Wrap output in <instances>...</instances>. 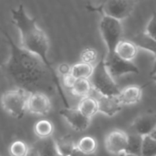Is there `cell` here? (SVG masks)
Returning <instances> with one entry per match:
<instances>
[{"label": "cell", "instance_id": "obj_4", "mask_svg": "<svg viewBox=\"0 0 156 156\" xmlns=\"http://www.w3.org/2000/svg\"><path fill=\"white\" fill-rule=\"evenodd\" d=\"M137 2L138 0H104L98 5H88L86 7L90 11L122 21L132 15Z\"/></svg>", "mask_w": 156, "mask_h": 156}, {"label": "cell", "instance_id": "obj_14", "mask_svg": "<svg viewBox=\"0 0 156 156\" xmlns=\"http://www.w3.org/2000/svg\"><path fill=\"white\" fill-rule=\"evenodd\" d=\"M115 53L125 60L133 61L137 56L138 48L130 39H121L115 48Z\"/></svg>", "mask_w": 156, "mask_h": 156}, {"label": "cell", "instance_id": "obj_8", "mask_svg": "<svg viewBox=\"0 0 156 156\" xmlns=\"http://www.w3.org/2000/svg\"><path fill=\"white\" fill-rule=\"evenodd\" d=\"M128 144V133L122 130H114L109 133L105 138L104 145L108 153L119 156L126 153Z\"/></svg>", "mask_w": 156, "mask_h": 156}, {"label": "cell", "instance_id": "obj_16", "mask_svg": "<svg viewBox=\"0 0 156 156\" xmlns=\"http://www.w3.org/2000/svg\"><path fill=\"white\" fill-rule=\"evenodd\" d=\"M86 117L92 119L99 112V102L98 99H94L90 96L81 98L77 107Z\"/></svg>", "mask_w": 156, "mask_h": 156}, {"label": "cell", "instance_id": "obj_15", "mask_svg": "<svg viewBox=\"0 0 156 156\" xmlns=\"http://www.w3.org/2000/svg\"><path fill=\"white\" fill-rule=\"evenodd\" d=\"M130 40H132L138 48L149 51L152 54L156 55V40L145 31L133 35Z\"/></svg>", "mask_w": 156, "mask_h": 156}, {"label": "cell", "instance_id": "obj_30", "mask_svg": "<svg viewBox=\"0 0 156 156\" xmlns=\"http://www.w3.org/2000/svg\"><path fill=\"white\" fill-rule=\"evenodd\" d=\"M70 156H95V154H85L84 152L80 151V150L76 146L75 149L73 150V152L71 153Z\"/></svg>", "mask_w": 156, "mask_h": 156}, {"label": "cell", "instance_id": "obj_21", "mask_svg": "<svg viewBox=\"0 0 156 156\" xmlns=\"http://www.w3.org/2000/svg\"><path fill=\"white\" fill-rule=\"evenodd\" d=\"M94 70V65L80 61L72 65L71 74L76 79H90Z\"/></svg>", "mask_w": 156, "mask_h": 156}, {"label": "cell", "instance_id": "obj_29", "mask_svg": "<svg viewBox=\"0 0 156 156\" xmlns=\"http://www.w3.org/2000/svg\"><path fill=\"white\" fill-rule=\"evenodd\" d=\"M71 69H72V66L69 65V63H61L58 67V72L61 76H64V75L71 73Z\"/></svg>", "mask_w": 156, "mask_h": 156}, {"label": "cell", "instance_id": "obj_11", "mask_svg": "<svg viewBox=\"0 0 156 156\" xmlns=\"http://www.w3.org/2000/svg\"><path fill=\"white\" fill-rule=\"evenodd\" d=\"M133 133L140 135H152L156 130V113L148 112L138 116L132 123Z\"/></svg>", "mask_w": 156, "mask_h": 156}, {"label": "cell", "instance_id": "obj_18", "mask_svg": "<svg viewBox=\"0 0 156 156\" xmlns=\"http://www.w3.org/2000/svg\"><path fill=\"white\" fill-rule=\"evenodd\" d=\"M143 143H144L143 135H140L136 133L128 134V144H127L126 153L137 156H142Z\"/></svg>", "mask_w": 156, "mask_h": 156}, {"label": "cell", "instance_id": "obj_34", "mask_svg": "<svg viewBox=\"0 0 156 156\" xmlns=\"http://www.w3.org/2000/svg\"><path fill=\"white\" fill-rule=\"evenodd\" d=\"M151 79H152V80H153L154 82H155V83H156V73L154 74V75L151 76Z\"/></svg>", "mask_w": 156, "mask_h": 156}, {"label": "cell", "instance_id": "obj_22", "mask_svg": "<svg viewBox=\"0 0 156 156\" xmlns=\"http://www.w3.org/2000/svg\"><path fill=\"white\" fill-rule=\"evenodd\" d=\"M77 147L88 154H95L98 149V143L95 138L91 136H84L77 143Z\"/></svg>", "mask_w": 156, "mask_h": 156}, {"label": "cell", "instance_id": "obj_7", "mask_svg": "<svg viewBox=\"0 0 156 156\" xmlns=\"http://www.w3.org/2000/svg\"><path fill=\"white\" fill-rule=\"evenodd\" d=\"M105 63L109 72L114 80H117L127 74L140 73V69L133 61L125 60L119 57L116 53H107L105 56Z\"/></svg>", "mask_w": 156, "mask_h": 156}, {"label": "cell", "instance_id": "obj_6", "mask_svg": "<svg viewBox=\"0 0 156 156\" xmlns=\"http://www.w3.org/2000/svg\"><path fill=\"white\" fill-rule=\"evenodd\" d=\"M99 28L103 41L106 45L107 53H115V48L122 39V27L121 20L102 16L100 20Z\"/></svg>", "mask_w": 156, "mask_h": 156}, {"label": "cell", "instance_id": "obj_32", "mask_svg": "<svg viewBox=\"0 0 156 156\" xmlns=\"http://www.w3.org/2000/svg\"><path fill=\"white\" fill-rule=\"evenodd\" d=\"M156 73V55H154V65H153V68L150 71V76H153Z\"/></svg>", "mask_w": 156, "mask_h": 156}, {"label": "cell", "instance_id": "obj_19", "mask_svg": "<svg viewBox=\"0 0 156 156\" xmlns=\"http://www.w3.org/2000/svg\"><path fill=\"white\" fill-rule=\"evenodd\" d=\"M55 144L58 154L65 156H70L77 146V144H75L73 138L69 135H65L55 140Z\"/></svg>", "mask_w": 156, "mask_h": 156}, {"label": "cell", "instance_id": "obj_31", "mask_svg": "<svg viewBox=\"0 0 156 156\" xmlns=\"http://www.w3.org/2000/svg\"><path fill=\"white\" fill-rule=\"evenodd\" d=\"M27 156H41L40 155V152L38 150V147H31L28 154Z\"/></svg>", "mask_w": 156, "mask_h": 156}, {"label": "cell", "instance_id": "obj_36", "mask_svg": "<svg viewBox=\"0 0 156 156\" xmlns=\"http://www.w3.org/2000/svg\"><path fill=\"white\" fill-rule=\"evenodd\" d=\"M57 156H65V155H62V154H58V155Z\"/></svg>", "mask_w": 156, "mask_h": 156}, {"label": "cell", "instance_id": "obj_26", "mask_svg": "<svg viewBox=\"0 0 156 156\" xmlns=\"http://www.w3.org/2000/svg\"><path fill=\"white\" fill-rule=\"evenodd\" d=\"M80 61L90 63L91 65L96 64L98 60V52L93 48H86L80 53Z\"/></svg>", "mask_w": 156, "mask_h": 156}, {"label": "cell", "instance_id": "obj_9", "mask_svg": "<svg viewBox=\"0 0 156 156\" xmlns=\"http://www.w3.org/2000/svg\"><path fill=\"white\" fill-rule=\"evenodd\" d=\"M59 114L77 132H84L90 125L91 119L86 117L78 108H64L60 110Z\"/></svg>", "mask_w": 156, "mask_h": 156}, {"label": "cell", "instance_id": "obj_1", "mask_svg": "<svg viewBox=\"0 0 156 156\" xmlns=\"http://www.w3.org/2000/svg\"><path fill=\"white\" fill-rule=\"evenodd\" d=\"M4 35L10 49L8 59L2 65L5 79L15 88L23 89L29 93L44 92L50 95L57 89L67 104L58 73L52 71L38 57L16 45L6 32Z\"/></svg>", "mask_w": 156, "mask_h": 156}, {"label": "cell", "instance_id": "obj_10", "mask_svg": "<svg viewBox=\"0 0 156 156\" xmlns=\"http://www.w3.org/2000/svg\"><path fill=\"white\" fill-rule=\"evenodd\" d=\"M51 101L49 95L44 92H33L30 93L28 103H27V112L39 116H45L49 113L51 111Z\"/></svg>", "mask_w": 156, "mask_h": 156}, {"label": "cell", "instance_id": "obj_12", "mask_svg": "<svg viewBox=\"0 0 156 156\" xmlns=\"http://www.w3.org/2000/svg\"><path fill=\"white\" fill-rule=\"evenodd\" d=\"M98 102H99V112L108 117H112L118 114L123 107L118 95L117 96L100 95V97L98 98Z\"/></svg>", "mask_w": 156, "mask_h": 156}, {"label": "cell", "instance_id": "obj_3", "mask_svg": "<svg viewBox=\"0 0 156 156\" xmlns=\"http://www.w3.org/2000/svg\"><path fill=\"white\" fill-rule=\"evenodd\" d=\"M90 80L93 89L100 95L117 96L122 90L106 67L105 57L101 58L94 65V70Z\"/></svg>", "mask_w": 156, "mask_h": 156}, {"label": "cell", "instance_id": "obj_25", "mask_svg": "<svg viewBox=\"0 0 156 156\" xmlns=\"http://www.w3.org/2000/svg\"><path fill=\"white\" fill-rule=\"evenodd\" d=\"M142 156H156V139L154 136H144Z\"/></svg>", "mask_w": 156, "mask_h": 156}, {"label": "cell", "instance_id": "obj_35", "mask_svg": "<svg viewBox=\"0 0 156 156\" xmlns=\"http://www.w3.org/2000/svg\"><path fill=\"white\" fill-rule=\"evenodd\" d=\"M152 136H154V138H155V139H156V130H155V131H154V133L152 134Z\"/></svg>", "mask_w": 156, "mask_h": 156}, {"label": "cell", "instance_id": "obj_28", "mask_svg": "<svg viewBox=\"0 0 156 156\" xmlns=\"http://www.w3.org/2000/svg\"><path fill=\"white\" fill-rule=\"evenodd\" d=\"M76 80L77 79L71 73L62 76V83H63L64 87H66L69 90H71L72 89V87H73Z\"/></svg>", "mask_w": 156, "mask_h": 156}, {"label": "cell", "instance_id": "obj_23", "mask_svg": "<svg viewBox=\"0 0 156 156\" xmlns=\"http://www.w3.org/2000/svg\"><path fill=\"white\" fill-rule=\"evenodd\" d=\"M31 147L24 141H14L9 146V154L11 156H27Z\"/></svg>", "mask_w": 156, "mask_h": 156}, {"label": "cell", "instance_id": "obj_24", "mask_svg": "<svg viewBox=\"0 0 156 156\" xmlns=\"http://www.w3.org/2000/svg\"><path fill=\"white\" fill-rule=\"evenodd\" d=\"M38 150L41 156H57L58 154L55 140H53L52 138L42 140L41 144L38 146Z\"/></svg>", "mask_w": 156, "mask_h": 156}, {"label": "cell", "instance_id": "obj_13", "mask_svg": "<svg viewBox=\"0 0 156 156\" xmlns=\"http://www.w3.org/2000/svg\"><path fill=\"white\" fill-rule=\"evenodd\" d=\"M123 106H132L139 103L143 98V87L131 85L121 90L118 95Z\"/></svg>", "mask_w": 156, "mask_h": 156}, {"label": "cell", "instance_id": "obj_20", "mask_svg": "<svg viewBox=\"0 0 156 156\" xmlns=\"http://www.w3.org/2000/svg\"><path fill=\"white\" fill-rule=\"evenodd\" d=\"M92 89L93 87L90 79H77L70 91L75 96L84 98L90 96Z\"/></svg>", "mask_w": 156, "mask_h": 156}, {"label": "cell", "instance_id": "obj_27", "mask_svg": "<svg viewBox=\"0 0 156 156\" xmlns=\"http://www.w3.org/2000/svg\"><path fill=\"white\" fill-rule=\"evenodd\" d=\"M145 32L156 40V11L153 12V15L146 25Z\"/></svg>", "mask_w": 156, "mask_h": 156}, {"label": "cell", "instance_id": "obj_17", "mask_svg": "<svg viewBox=\"0 0 156 156\" xmlns=\"http://www.w3.org/2000/svg\"><path fill=\"white\" fill-rule=\"evenodd\" d=\"M33 130L37 137H38L40 140H45L51 138L55 128L51 122L48 120H40L35 123Z\"/></svg>", "mask_w": 156, "mask_h": 156}, {"label": "cell", "instance_id": "obj_5", "mask_svg": "<svg viewBox=\"0 0 156 156\" xmlns=\"http://www.w3.org/2000/svg\"><path fill=\"white\" fill-rule=\"evenodd\" d=\"M29 95L28 91L20 88L6 90L1 99L4 111L15 119H21L27 112Z\"/></svg>", "mask_w": 156, "mask_h": 156}, {"label": "cell", "instance_id": "obj_37", "mask_svg": "<svg viewBox=\"0 0 156 156\" xmlns=\"http://www.w3.org/2000/svg\"><path fill=\"white\" fill-rule=\"evenodd\" d=\"M138 1H142V0H138Z\"/></svg>", "mask_w": 156, "mask_h": 156}, {"label": "cell", "instance_id": "obj_33", "mask_svg": "<svg viewBox=\"0 0 156 156\" xmlns=\"http://www.w3.org/2000/svg\"><path fill=\"white\" fill-rule=\"evenodd\" d=\"M119 156H137V155H134V154H131L124 153V154H122L121 155H119Z\"/></svg>", "mask_w": 156, "mask_h": 156}, {"label": "cell", "instance_id": "obj_2", "mask_svg": "<svg viewBox=\"0 0 156 156\" xmlns=\"http://www.w3.org/2000/svg\"><path fill=\"white\" fill-rule=\"evenodd\" d=\"M10 12L12 22L20 34L21 47L38 57L52 71H55L48 58L49 41L48 36L38 27L37 18L27 15L23 4H19L16 8H11Z\"/></svg>", "mask_w": 156, "mask_h": 156}]
</instances>
